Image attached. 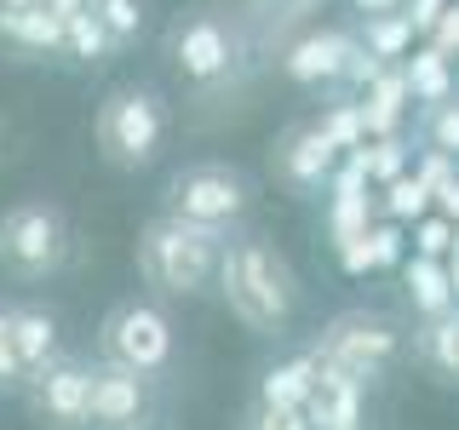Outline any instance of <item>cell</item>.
<instances>
[{"instance_id": "6da1fadb", "label": "cell", "mask_w": 459, "mask_h": 430, "mask_svg": "<svg viewBox=\"0 0 459 430\" xmlns=\"http://www.w3.org/2000/svg\"><path fill=\"white\" fill-rule=\"evenodd\" d=\"M219 298L253 339H287L299 305H305V287H299V270L287 264V253L270 236L236 229L219 258Z\"/></svg>"}, {"instance_id": "7a4b0ae2", "label": "cell", "mask_w": 459, "mask_h": 430, "mask_svg": "<svg viewBox=\"0 0 459 430\" xmlns=\"http://www.w3.org/2000/svg\"><path fill=\"white\" fill-rule=\"evenodd\" d=\"M224 229L190 224V219H172V212H155L150 224L138 229L133 241V264L138 281L150 287L155 298H201L219 287V258H224Z\"/></svg>"}, {"instance_id": "3957f363", "label": "cell", "mask_w": 459, "mask_h": 430, "mask_svg": "<svg viewBox=\"0 0 459 430\" xmlns=\"http://www.w3.org/2000/svg\"><path fill=\"white\" fill-rule=\"evenodd\" d=\"M408 339L413 333L396 322V315H385V310H339L310 344H316V356H322L327 367L351 373V379H362L373 391V384H385L402 367Z\"/></svg>"}, {"instance_id": "277c9868", "label": "cell", "mask_w": 459, "mask_h": 430, "mask_svg": "<svg viewBox=\"0 0 459 430\" xmlns=\"http://www.w3.org/2000/svg\"><path fill=\"white\" fill-rule=\"evenodd\" d=\"M69 247H75V236H69V219L57 201L23 195L0 212V270L12 281H23V287L52 281L69 264Z\"/></svg>"}, {"instance_id": "5b68a950", "label": "cell", "mask_w": 459, "mask_h": 430, "mask_svg": "<svg viewBox=\"0 0 459 430\" xmlns=\"http://www.w3.org/2000/svg\"><path fill=\"white\" fill-rule=\"evenodd\" d=\"M98 362L133 367L143 379H167L172 362H178V327L167 315V298H155V293L121 298L98 322Z\"/></svg>"}, {"instance_id": "8992f818", "label": "cell", "mask_w": 459, "mask_h": 430, "mask_svg": "<svg viewBox=\"0 0 459 430\" xmlns=\"http://www.w3.org/2000/svg\"><path fill=\"white\" fill-rule=\"evenodd\" d=\"M92 138L104 167L115 172H143L167 143V104L155 86H115L92 115Z\"/></svg>"}, {"instance_id": "52a82bcc", "label": "cell", "mask_w": 459, "mask_h": 430, "mask_svg": "<svg viewBox=\"0 0 459 430\" xmlns=\"http://www.w3.org/2000/svg\"><path fill=\"white\" fill-rule=\"evenodd\" d=\"M161 212L236 236V229L247 224V212H253V178L241 167H230V161H190V167H178L167 178Z\"/></svg>"}, {"instance_id": "ba28073f", "label": "cell", "mask_w": 459, "mask_h": 430, "mask_svg": "<svg viewBox=\"0 0 459 430\" xmlns=\"http://www.w3.org/2000/svg\"><path fill=\"white\" fill-rule=\"evenodd\" d=\"M29 413L40 430H86V401H92V362L86 356H64L57 350L47 367L29 379Z\"/></svg>"}, {"instance_id": "9c48e42d", "label": "cell", "mask_w": 459, "mask_h": 430, "mask_svg": "<svg viewBox=\"0 0 459 430\" xmlns=\"http://www.w3.org/2000/svg\"><path fill=\"white\" fill-rule=\"evenodd\" d=\"M167 57L190 86H219L236 69V35H230V23L219 12H190V18L172 23Z\"/></svg>"}, {"instance_id": "30bf717a", "label": "cell", "mask_w": 459, "mask_h": 430, "mask_svg": "<svg viewBox=\"0 0 459 430\" xmlns=\"http://www.w3.org/2000/svg\"><path fill=\"white\" fill-rule=\"evenodd\" d=\"M333 167H339V143L327 138L322 121H287L276 133V143H270V172H276V184L287 195L327 190Z\"/></svg>"}, {"instance_id": "8fae6325", "label": "cell", "mask_w": 459, "mask_h": 430, "mask_svg": "<svg viewBox=\"0 0 459 430\" xmlns=\"http://www.w3.org/2000/svg\"><path fill=\"white\" fill-rule=\"evenodd\" d=\"M143 425H155V379L115 362H92L86 430H143Z\"/></svg>"}, {"instance_id": "7c38bea8", "label": "cell", "mask_w": 459, "mask_h": 430, "mask_svg": "<svg viewBox=\"0 0 459 430\" xmlns=\"http://www.w3.org/2000/svg\"><path fill=\"white\" fill-rule=\"evenodd\" d=\"M310 350H316V344H310ZM316 362H322V356H316ZM305 413H310V430H368V384L322 362Z\"/></svg>"}, {"instance_id": "4fadbf2b", "label": "cell", "mask_w": 459, "mask_h": 430, "mask_svg": "<svg viewBox=\"0 0 459 430\" xmlns=\"http://www.w3.org/2000/svg\"><path fill=\"white\" fill-rule=\"evenodd\" d=\"M356 47H362V40H356L351 29H310L305 40L287 47L281 69H287V81H299V86H333V81H344V64H351Z\"/></svg>"}, {"instance_id": "5bb4252c", "label": "cell", "mask_w": 459, "mask_h": 430, "mask_svg": "<svg viewBox=\"0 0 459 430\" xmlns=\"http://www.w3.org/2000/svg\"><path fill=\"white\" fill-rule=\"evenodd\" d=\"M0 52L6 57H64V18L47 6L0 12Z\"/></svg>"}, {"instance_id": "9a60e30c", "label": "cell", "mask_w": 459, "mask_h": 430, "mask_svg": "<svg viewBox=\"0 0 459 430\" xmlns=\"http://www.w3.org/2000/svg\"><path fill=\"white\" fill-rule=\"evenodd\" d=\"M316 373H322V362H316V350L305 344V350L276 356V362L258 367L253 396H258V401H281V408H305L310 391H316Z\"/></svg>"}, {"instance_id": "2e32d148", "label": "cell", "mask_w": 459, "mask_h": 430, "mask_svg": "<svg viewBox=\"0 0 459 430\" xmlns=\"http://www.w3.org/2000/svg\"><path fill=\"white\" fill-rule=\"evenodd\" d=\"M408 356L420 362L430 379H442V384H459V305L448 315H430V322L413 327V339H408Z\"/></svg>"}, {"instance_id": "e0dca14e", "label": "cell", "mask_w": 459, "mask_h": 430, "mask_svg": "<svg viewBox=\"0 0 459 430\" xmlns=\"http://www.w3.org/2000/svg\"><path fill=\"white\" fill-rule=\"evenodd\" d=\"M402 281H408V305L420 322H430V315H448L459 305L454 293V276H448V258H430V253H413L408 264H402Z\"/></svg>"}, {"instance_id": "ac0fdd59", "label": "cell", "mask_w": 459, "mask_h": 430, "mask_svg": "<svg viewBox=\"0 0 459 430\" xmlns=\"http://www.w3.org/2000/svg\"><path fill=\"white\" fill-rule=\"evenodd\" d=\"M12 344H18V362L35 379L40 367L64 350V333H57V315L47 305H12Z\"/></svg>"}, {"instance_id": "d6986e66", "label": "cell", "mask_w": 459, "mask_h": 430, "mask_svg": "<svg viewBox=\"0 0 459 430\" xmlns=\"http://www.w3.org/2000/svg\"><path fill=\"white\" fill-rule=\"evenodd\" d=\"M402 75H408V92H413V104H442V98H454L459 92V69H454V57L442 52V47H430V40H420L408 57H402Z\"/></svg>"}, {"instance_id": "ffe728a7", "label": "cell", "mask_w": 459, "mask_h": 430, "mask_svg": "<svg viewBox=\"0 0 459 430\" xmlns=\"http://www.w3.org/2000/svg\"><path fill=\"white\" fill-rule=\"evenodd\" d=\"M362 121H368V138H391L402 133V115H408L413 92H408V75H402V64H391L373 86H362Z\"/></svg>"}, {"instance_id": "44dd1931", "label": "cell", "mask_w": 459, "mask_h": 430, "mask_svg": "<svg viewBox=\"0 0 459 430\" xmlns=\"http://www.w3.org/2000/svg\"><path fill=\"white\" fill-rule=\"evenodd\" d=\"M356 40H362L373 57H385V64H402V57L420 47V29H413L408 12H373V18H362Z\"/></svg>"}, {"instance_id": "7402d4cb", "label": "cell", "mask_w": 459, "mask_h": 430, "mask_svg": "<svg viewBox=\"0 0 459 430\" xmlns=\"http://www.w3.org/2000/svg\"><path fill=\"white\" fill-rule=\"evenodd\" d=\"M64 57H75V64H109V57H121V47H115L109 29L81 6V12L64 18Z\"/></svg>"}, {"instance_id": "603a6c76", "label": "cell", "mask_w": 459, "mask_h": 430, "mask_svg": "<svg viewBox=\"0 0 459 430\" xmlns=\"http://www.w3.org/2000/svg\"><path fill=\"white\" fill-rule=\"evenodd\" d=\"M351 155H362V167H368V184H373V190H385L391 178H402V172L413 167L408 138H402V133H391V138H368L362 150H351Z\"/></svg>"}, {"instance_id": "cb8c5ba5", "label": "cell", "mask_w": 459, "mask_h": 430, "mask_svg": "<svg viewBox=\"0 0 459 430\" xmlns=\"http://www.w3.org/2000/svg\"><path fill=\"white\" fill-rule=\"evenodd\" d=\"M379 212L385 219H396V224H420L425 212H430V184L420 178V172H402V178L385 184V201H379Z\"/></svg>"}, {"instance_id": "d4e9b609", "label": "cell", "mask_w": 459, "mask_h": 430, "mask_svg": "<svg viewBox=\"0 0 459 430\" xmlns=\"http://www.w3.org/2000/svg\"><path fill=\"white\" fill-rule=\"evenodd\" d=\"M86 12L109 29V40L121 52H133L143 40V0H86Z\"/></svg>"}, {"instance_id": "484cf974", "label": "cell", "mask_w": 459, "mask_h": 430, "mask_svg": "<svg viewBox=\"0 0 459 430\" xmlns=\"http://www.w3.org/2000/svg\"><path fill=\"white\" fill-rule=\"evenodd\" d=\"M420 138H425V150H442L459 161V92L420 109Z\"/></svg>"}, {"instance_id": "4316f807", "label": "cell", "mask_w": 459, "mask_h": 430, "mask_svg": "<svg viewBox=\"0 0 459 430\" xmlns=\"http://www.w3.org/2000/svg\"><path fill=\"white\" fill-rule=\"evenodd\" d=\"M322 126H327V138L339 143V155H351V150H362L368 143V121H362V104H333V109H322Z\"/></svg>"}, {"instance_id": "83f0119b", "label": "cell", "mask_w": 459, "mask_h": 430, "mask_svg": "<svg viewBox=\"0 0 459 430\" xmlns=\"http://www.w3.org/2000/svg\"><path fill=\"white\" fill-rule=\"evenodd\" d=\"M241 430H310V413L305 408H281V401H247L241 413Z\"/></svg>"}, {"instance_id": "f1b7e54d", "label": "cell", "mask_w": 459, "mask_h": 430, "mask_svg": "<svg viewBox=\"0 0 459 430\" xmlns=\"http://www.w3.org/2000/svg\"><path fill=\"white\" fill-rule=\"evenodd\" d=\"M29 391V373L18 362V344H12V305L0 298V396H23Z\"/></svg>"}, {"instance_id": "f546056e", "label": "cell", "mask_w": 459, "mask_h": 430, "mask_svg": "<svg viewBox=\"0 0 459 430\" xmlns=\"http://www.w3.org/2000/svg\"><path fill=\"white\" fill-rule=\"evenodd\" d=\"M454 241H459V224H454V219H442L437 207H430L425 219L413 224V253H430V258H448V253H454Z\"/></svg>"}, {"instance_id": "4dcf8cb0", "label": "cell", "mask_w": 459, "mask_h": 430, "mask_svg": "<svg viewBox=\"0 0 459 430\" xmlns=\"http://www.w3.org/2000/svg\"><path fill=\"white\" fill-rule=\"evenodd\" d=\"M368 247H373V270H391V264H402V224H396V219L368 224Z\"/></svg>"}, {"instance_id": "1f68e13d", "label": "cell", "mask_w": 459, "mask_h": 430, "mask_svg": "<svg viewBox=\"0 0 459 430\" xmlns=\"http://www.w3.org/2000/svg\"><path fill=\"white\" fill-rule=\"evenodd\" d=\"M425 40H430V47H442L448 57H459V0H448V12L437 18V29H430Z\"/></svg>"}, {"instance_id": "d6a6232c", "label": "cell", "mask_w": 459, "mask_h": 430, "mask_svg": "<svg viewBox=\"0 0 459 430\" xmlns=\"http://www.w3.org/2000/svg\"><path fill=\"white\" fill-rule=\"evenodd\" d=\"M402 12H408V18H413V29H420V40H425L430 29H437V18H442V12H448V0H408V6H402Z\"/></svg>"}, {"instance_id": "836d02e7", "label": "cell", "mask_w": 459, "mask_h": 430, "mask_svg": "<svg viewBox=\"0 0 459 430\" xmlns=\"http://www.w3.org/2000/svg\"><path fill=\"white\" fill-rule=\"evenodd\" d=\"M430 207H437L442 219H454V224H459V172H448V178L430 190Z\"/></svg>"}, {"instance_id": "e575fe53", "label": "cell", "mask_w": 459, "mask_h": 430, "mask_svg": "<svg viewBox=\"0 0 459 430\" xmlns=\"http://www.w3.org/2000/svg\"><path fill=\"white\" fill-rule=\"evenodd\" d=\"M356 12H362V18H373V12H402L408 6V0H351Z\"/></svg>"}, {"instance_id": "d590c367", "label": "cell", "mask_w": 459, "mask_h": 430, "mask_svg": "<svg viewBox=\"0 0 459 430\" xmlns=\"http://www.w3.org/2000/svg\"><path fill=\"white\" fill-rule=\"evenodd\" d=\"M40 6H47V12H57V18H69V12H81L86 0H40Z\"/></svg>"}, {"instance_id": "8d00e7d4", "label": "cell", "mask_w": 459, "mask_h": 430, "mask_svg": "<svg viewBox=\"0 0 459 430\" xmlns=\"http://www.w3.org/2000/svg\"><path fill=\"white\" fill-rule=\"evenodd\" d=\"M448 276H454V293H459V241H454V253H448Z\"/></svg>"}, {"instance_id": "74e56055", "label": "cell", "mask_w": 459, "mask_h": 430, "mask_svg": "<svg viewBox=\"0 0 459 430\" xmlns=\"http://www.w3.org/2000/svg\"><path fill=\"white\" fill-rule=\"evenodd\" d=\"M23 6H40V0H0V12H23Z\"/></svg>"}, {"instance_id": "f35d334b", "label": "cell", "mask_w": 459, "mask_h": 430, "mask_svg": "<svg viewBox=\"0 0 459 430\" xmlns=\"http://www.w3.org/2000/svg\"><path fill=\"white\" fill-rule=\"evenodd\" d=\"M143 430H172V425H143Z\"/></svg>"}]
</instances>
